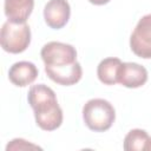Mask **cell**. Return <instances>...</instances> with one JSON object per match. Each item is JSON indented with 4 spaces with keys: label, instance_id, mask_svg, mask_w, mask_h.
Here are the masks:
<instances>
[{
    "label": "cell",
    "instance_id": "obj_14",
    "mask_svg": "<svg viewBox=\"0 0 151 151\" xmlns=\"http://www.w3.org/2000/svg\"><path fill=\"white\" fill-rule=\"evenodd\" d=\"M91 4H93V5H97V6H101V5H106V4H109L111 0H88Z\"/></svg>",
    "mask_w": 151,
    "mask_h": 151
},
{
    "label": "cell",
    "instance_id": "obj_13",
    "mask_svg": "<svg viewBox=\"0 0 151 151\" xmlns=\"http://www.w3.org/2000/svg\"><path fill=\"white\" fill-rule=\"evenodd\" d=\"M31 149H40V146L33 144V143H29L22 138H14L12 139L7 146H6V150L9 151V150H14V151H18V150H31Z\"/></svg>",
    "mask_w": 151,
    "mask_h": 151
},
{
    "label": "cell",
    "instance_id": "obj_12",
    "mask_svg": "<svg viewBox=\"0 0 151 151\" xmlns=\"http://www.w3.org/2000/svg\"><path fill=\"white\" fill-rule=\"evenodd\" d=\"M149 139L150 136L145 130L133 129L130 130L125 136L123 147L126 151H146Z\"/></svg>",
    "mask_w": 151,
    "mask_h": 151
},
{
    "label": "cell",
    "instance_id": "obj_9",
    "mask_svg": "<svg viewBox=\"0 0 151 151\" xmlns=\"http://www.w3.org/2000/svg\"><path fill=\"white\" fill-rule=\"evenodd\" d=\"M38 67L31 61H18L14 63L8 70V79L9 81L18 86L25 87L31 85L38 77Z\"/></svg>",
    "mask_w": 151,
    "mask_h": 151
},
{
    "label": "cell",
    "instance_id": "obj_2",
    "mask_svg": "<svg viewBox=\"0 0 151 151\" xmlns=\"http://www.w3.org/2000/svg\"><path fill=\"white\" fill-rule=\"evenodd\" d=\"M83 119L90 130L94 132H104L114 123L116 110L113 105L105 99H90L83 106Z\"/></svg>",
    "mask_w": 151,
    "mask_h": 151
},
{
    "label": "cell",
    "instance_id": "obj_10",
    "mask_svg": "<svg viewBox=\"0 0 151 151\" xmlns=\"http://www.w3.org/2000/svg\"><path fill=\"white\" fill-rule=\"evenodd\" d=\"M34 7V0H5L4 9L7 20L26 22Z\"/></svg>",
    "mask_w": 151,
    "mask_h": 151
},
{
    "label": "cell",
    "instance_id": "obj_7",
    "mask_svg": "<svg viewBox=\"0 0 151 151\" xmlns=\"http://www.w3.org/2000/svg\"><path fill=\"white\" fill-rule=\"evenodd\" d=\"M147 81V71L137 63H122L118 71V83L127 88H138Z\"/></svg>",
    "mask_w": 151,
    "mask_h": 151
},
{
    "label": "cell",
    "instance_id": "obj_4",
    "mask_svg": "<svg viewBox=\"0 0 151 151\" xmlns=\"http://www.w3.org/2000/svg\"><path fill=\"white\" fill-rule=\"evenodd\" d=\"M45 67H61L77 61V50L65 42L50 41L40 51Z\"/></svg>",
    "mask_w": 151,
    "mask_h": 151
},
{
    "label": "cell",
    "instance_id": "obj_3",
    "mask_svg": "<svg viewBox=\"0 0 151 151\" xmlns=\"http://www.w3.org/2000/svg\"><path fill=\"white\" fill-rule=\"evenodd\" d=\"M31 42V28L26 22L7 20L0 32V44L4 51L18 54L26 51Z\"/></svg>",
    "mask_w": 151,
    "mask_h": 151
},
{
    "label": "cell",
    "instance_id": "obj_1",
    "mask_svg": "<svg viewBox=\"0 0 151 151\" xmlns=\"http://www.w3.org/2000/svg\"><path fill=\"white\" fill-rule=\"evenodd\" d=\"M37 125L44 131H54L63 124V110L54 91L45 84L31 86L27 94Z\"/></svg>",
    "mask_w": 151,
    "mask_h": 151
},
{
    "label": "cell",
    "instance_id": "obj_15",
    "mask_svg": "<svg viewBox=\"0 0 151 151\" xmlns=\"http://www.w3.org/2000/svg\"><path fill=\"white\" fill-rule=\"evenodd\" d=\"M146 151H151V137L147 142V145H146Z\"/></svg>",
    "mask_w": 151,
    "mask_h": 151
},
{
    "label": "cell",
    "instance_id": "obj_6",
    "mask_svg": "<svg viewBox=\"0 0 151 151\" xmlns=\"http://www.w3.org/2000/svg\"><path fill=\"white\" fill-rule=\"evenodd\" d=\"M71 7L67 0H48L44 7V19L53 29L63 28L70 19Z\"/></svg>",
    "mask_w": 151,
    "mask_h": 151
},
{
    "label": "cell",
    "instance_id": "obj_8",
    "mask_svg": "<svg viewBox=\"0 0 151 151\" xmlns=\"http://www.w3.org/2000/svg\"><path fill=\"white\" fill-rule=\"evenodd\" d=\"M45 72L52 81L63 86L74 85L83 77V68L78 61L61 67H45Z\"/></svg>",
    "mask_w": 151,
    "mask_h": 151
},
{
    "label": "cell",
    "instance_id": "obj_5",
    "mask_svg": "<svg viewBox=\"0 0 151 151\" xmlns=\"http://www.w3.org/2000/svg\"><path fill=\"white\" fill-rule=\"evenodd\" d=\"M131 51L139 58L151 59V14L139 19L131 37Z\"/></svg>",
    "mask_w": 151,
    "mask_h": 151
},
{
    "label": "cell",
    "instance_id": "obj_11",
    "mask_svg": "<svg viewBox=\"0 0 151 151\" xmlns=\"http://www.w3.org/2000/svg\"><path fill=\"white\" fill-rule=\"evenodd\" d=\"M122 65L119 58L110 57L103 59L97 67L98 79L105 85H114L118 83V71Z\"/></svg>",
    "mask_w": 151,
    "mask_h": 151
}]
</instances>
